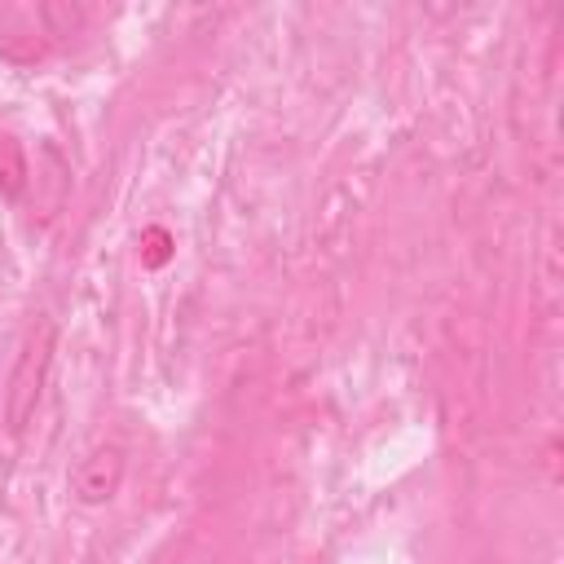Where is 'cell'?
<instances>
[{
	"mask_svg": "<svg viewBox=\"0 0 564 564\" xmlns=\"http://www.w3.org/2000/svg\"><path fill=\"white\" fill-rule=\"evenodd\" d=\"M145 242H150L145 264H163V260H167V234H163V229H150V234H145Z\"/></svg>",
	"mask_w": 564,
	"mask_h": 564,
	"instance_id": "cell-5",
	"label": "cell"
},
{
	"mask_svg": "<svg viewBox=\"0 0 564 564\" xmlns=\"http://www.w3.org/2000/svg\"><path fill=\"white\" fill-rule=\"evenodd\" d=\"M31 181V163H26V150L13 141V137H0V194L4 198H18Z\"/></svg>",
	"mask_w": 564,
	"mask_h": 564,
	"instance_id": "cell-3",
	"label": "cell"
},
{
	"mask_svg": "<svg viewBox=\"0 0 564 564\" xmlns=\"http://www.w3.org/2000/svg\"><path fill=\"white\" fill-rule=\"evenodd\" d=\"M40 18L48 22L53 40H66V35H75L84 26V9H75V4H40Z\"/></svg>",
	"mask_w": 564,
	"mask_h": 564,
	"instance_id": "cell-4",
	"label": "cell"
},
{
	"mask_svg": "<svg viewBox=\"0 0 564 564\" xmlns=\"http://www.w3.org/2000/svg\"><path fill=\"white\" fill-rule=\"evenodd\" d=\"M53 348H57V326H53V317H40L26 330V339L13 357L9 383H4V423H9V432H22L35 419V405H40L44 383H48Z\"/></svg>",
	"mask_w": 564,
	"mask_h": 564,
	"instance_id": "cell-1",
	"label": "cell"
},
{
	"mask_svg": "<svg viewBox=\"0 0 564 564\" xmlns=\"http://www.w3.org/2000/svg\"><path fill=\"white\" fill-rule=\"evenodd\" d=\"M123 471H128L123 445H93V449L75 463L70 489H75V498H79L84 507H101V502H110V498L119 494Z\"/></svg>",
	"mask_w": 564,
	"mask_h": 564,
	"instance_id": "cell-2",
	"label": "cell"
}]
</instances>
